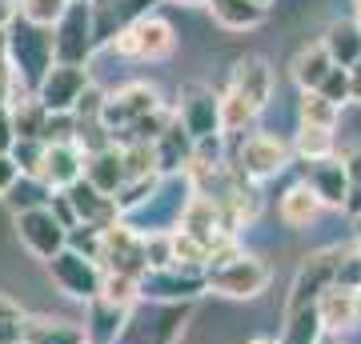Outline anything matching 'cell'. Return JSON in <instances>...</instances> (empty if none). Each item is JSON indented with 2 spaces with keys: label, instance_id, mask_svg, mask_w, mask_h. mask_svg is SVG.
<instances>
[{
  "label": "cell",
  "instance_id": "cell-44",
  "mask_svg": "<svg viewBox=\"0 0 361 344\" xmlns=\"http://www.w3.org/2000/svg\"><path fill=\"white\" fill-rule=\"evenodd\" d=\"M0 320H25V308L16 305L13 296H4V293H0Z\"/></svg>",
  "mask_w": 361,
  "mask_h": 344
},
{
  "label": "cell",
  "instance_id": "cell-43",
  "mask_svg": "<svg viewBox=\"0 0 361 344\" xmlns=\"http://www.w3.org/2000/svg\"><path fill=\"white\" fill-rule=\"evenodd\" d=\"M20 20V0H0V28H13Z\"/></svg>",
  "mask_w": 361,
  "mask_h": 344
},
{
  "label": "cell",
  "instance_id": "cell-51",
  "mask_svg": "<svg viewBox=\"0 0 361 344\" xmlns=\"http://www.w3.org/2000/svg\"><path fill=\"white\" fill-rule=\"evenodd\" d=\"M253 4H261V8H269V4H273V0H253Z\"/></svg>",
  "mask_w": 361,
  "mask_h": 344
},
{
  "label": "cell",
  "instance_id": "cell-36",
  "mask_svg": "<svg viewBox=\"0 0 361 344\" xmlns=\"http://www.w3.org/2000/svg\"><path fill=\"white\" fill-rule=\"evenodd\" d=\"M20 168V177L40 180V165H44V141H16L13 153H8Z\"/></svg>",
  "mask_w": 361,
  "mask_h": 344
},
{
  "label": "cell",
  "instance_id": "cell-28",
  "mask_svg": "<svg viewBox=\"0 0 361 344\" xmlns=\"http://www.w3.org/2000/svg\"><path fill=\"white\" fill-rule=\"evenodd\" d=\"M44 125H49V108L37 101V92H28V96L13 101L16 141H44Z\"/></svg>",
  "mask_w": 361,
  "mask_h": 344
},
{
  "label": "cell",
  "instance_id": "cell-12",
  "mask_svg": "<svg viewBox=\"0 0 361 344\" xmlns=\"http://www.w3.org/2000/svg\"><path fill=\"white\" fill-rule=\"evenodd\" d=\"M16 232H20V244H25L32 256H40L44 265H49L56 253L68 248V229L61 224V217L52 212V204L16 212Z\"/></svg>",
  "mask_w": 361,
  "mask_h": 344
},
{
  "label": "cell",
  "instance_id": "cell-13",
  "mask_svg": "<svg viewBox=\"0 0 361 344\" xmlns=\"http://www.w3.org/2000/svg\"><path fill=\"white\" fill-rule=\"evenodd\" d=\"M89 84L92 80L85 64H52L37 84V101L49 108V116H73V108Z\"/></svg>",
  "mask_w": 361,
  "mask_h": 344
},
{
  "label": "cell",
  "instance_id": "cell-17",
  "mask_svg": "<svg viewBox=\"0 0 361 344\" xmlns=\"http://www.w3.org/2000/svg\"><path fill=\"white\" fill-rule=\"evenodd\" d=\"M229 92H237V96L249 101L257 113H265V104H269V96H273L269 60H261V56H241L229 72Z\"/></svg>",
  "mask_w": 361,
  "mask_h": 344
},
{
  "label": "cell",
  "instance_id": "cell-16",
  "mask_svg": "<svg viewBox=\"0 0 361 344\" xmlns=\"http://www.w3.org/2000/svg\"><path fill=\"white\" fill-rule=\"evenodd\" d=\"M61 196L68 200V208H73L77 224L109 229V224H116V220H121V212H116V200H113V196H104V192H97L85 177H80L77 184H68V189L61 192Z\"/></svg>",
  "mask_w": 361,
  "mask_h": 344
},
{
  "label": "cell",
  "instance_id": "cell-40",
  "mask_svg": "<svg viewBox=\"0 0 361 344\" xmlns=\"http://www.w3.org/2000/svg\"><path fill=\"white\" fill-rule=\"evenodd\" d=\"M16 128H13V108H0V153H13Z\"/></svg>",
  "mask_w": 361,
  "mask_h": 344
},
{
  "label": "cell",
  "instance_id": "cell-23",
  "mask_svg": "<svg viewBox=\"0 0 361 344\" xmlns=\"http://www.w3.org/2000/svg\"><path fill=\"white\" fill-rule=\"evenodd\" d=\"M325 52L337 68H353L361 60V25L357 20H334L322 37Z\"/></svg>",
  "mask_w": 361,
  "mask_h": 344
},
{
  "label": "cell",
  "instance_id": "cell-46",
  "mask_svg": "<svg viewBox=\"0 0 361 344\" xmlns=\"http://www.w3.org/2000/svg\"><path fill=\"white\" fill-rule=\"evenodd\" d=\"M349 77H353V101H361V60L349 68Z\"/></svg>",
  "mask_w": 361,
  "mask_h": 344
},
{
  "label": "cell",
  "instance_id": "cell-49",
  "mask_svg": "<svg viewBox=\"0 0 361 344\" xmlns=\"http://www.w3.org/2000/svg\"><path fill=\"white\" fill-rule=\"evenodd\" d=\"M249 344H277V340H269V336H257V340H249Z\"/></svg>",
  "mask_w": 361,
  "mask_h": 344
},
{
  "label": "cell",
  "instance_id": "cell-20",
  "mask_svg": "<svg viewBox=\"0 0 361 344\" xmlns=\"http://www.w3.org/2000/svg\"><path fill=\"white\" fill-rule=\"evenodd\" d=\"M125 320H129V308L97 296V300H89V312H85V336H89V344H116L125 332Z\"/></svg>",
  "mask_w": 361,
  "mask_h": 344
},
{
  "label": "cell",
  "instance_id": "cell-48",
  "mask_svg": "<svg viewBox=\"0 0 361 344\" xmlns=\"http://www.w3.org/2000/svg\"><path fill=\"white\" fill-rule=\"evenodd\" d=\"M173 4H193V8H197V4H205V8H209V0H173Z\"/></svg>",
  "mask_w": 361,
  "mask_h": 344
},
{
  "label": "cell",
  "instance_id": "cell-11",
  "mask_svg": "<svg viewBox=\"0 0 361 344\" xmlns=\"http://www.w3.org/2000/svg\"><path fill=\"white\" fill-rule=\"evenodd\" d=\"M201 293H209L205 268H149L141 276V300H169V305H193Z\"/></svg>",
  "mask_w": 361,
  "mask_h": 344
},
{
  "label": "cell",
  "instance_id": "cell-25",
  "mask_svg": "<svg viewBox=\"0 0 361 344\" xmlns=\"http://www.w3.org/2000/svg\"><path fill=\"white\" fill-rule=\"evenodd\" d=\"M322 208L325 204L317 200V192L301 180V184H293V189L281 196V208H277V212H281V220L289 224V229H310L313 220L322 217Z\"/></svg>",
  "mask_w": 361,
  "mask_h": 344
},
{
  "label": "cell",
  "instance_id": "cell-24",
  "mask_svg": "<svg viewBox=\"0 0 361 344\" xmlns=\"http://www.w3.org/2000/svg\"><path fill=\"white\" fill-rule=\"evenodd\" d=\"M25 344H89V336H85V324H77V320L32 317L25 320Z\"/></svg>",
  "mask_w": 361,
  "mask_h": 344
},
{
  "label": "cell",
  "instance_id": "cell-18",
  "mask_svg": "<svg viewBox=\"0 0 361 344\" xmlns=\"http://www.w3.org/2000/svg\"><path fill=\"white\" fill-rule=\"evenodd\" d=\"M157 168H161V177H185L189 172V165H193L197 156V141L180 128L177 113H173V125L157 136Z\"/></svg>",
  "mask_w": 361,
  "mask_h": 344
},
{
  "label": "cell",
  "instance_id": "cell-2",
  "mask_svg": "<svg viewBox=\"0 0 361 344\" xmlns=\"http://www.w3.org/2000/svg\"><path fill=\"white\" fill-rule=\"evenodd\" d=\"M289 160H293V144L285 136H273V132H249V136H241L233 144V153H229V165L241 177H249L253 184L285 172Z\"/></svg>",
  "mask_w": 361,
  "mask_h": 344
},
{
  "label": "cell",
  "instance_id": "cell-52",
  "mask_svg": "<svg viewBox=\"0 0 361 344\" xmlns=\"http://www.w3.org/2000/svg\"><path fill=\"white\" fill-rule=\"evenodd\" d=\"M20 344H25V340H20Z\"/></svg>",
  "mask_w": 361,
  "mask_h": 344
},
{
  "label": "cell",
  "instance_id": "cell-1",
  "mask_svg": "<svg viewBox=\"0 0 361 344\" xmlns=\"http://www.w3.org/2000/svg\"><path fill=\"white\" fill-rule=\"evenodd\" d=\"M193 305H169V300H137L129 308L125 332L116 344H177Z\"/></svg>",
  "mask_w": 361,
  "mask_h": 344
},
{
  "label": "cell",
  "instance_id": "cell-31",
  "mask_svg": "<svg viewBox=\"0 0 361 344\" xmlns=\"http://www.w3.org/2000/svg\"><path fill=\"white\" fill-rule=\"evenodd\" d=\"M121 160H125V180H141V177H161L157 168V148L153 144H116Z\"/></svg>",
  "mask_w": 361,
  "mask_h": 344
},
{
  "label": "cell",
  "instance_id": "cell-26",
  "mask_svg": "<svg viewBox=\"0 0 361 344\" xmlns=\"http://www.w3.org/2000/svg\"><path fill=\"white\" fill-rule=\"evenodd\" d=\"M209 13H213V20L221 28H229V32H249V28H257L265 20L269 8H261L253 0H209Z\"/></svg>",
  "mask_w": 361,
  "mask_h": 344
},
{
  "label": "cell",
  "instance_id": "cell-7",
  "mask_svg": "<svg viewBox=\"0 0 361 344\" xmlns=\"http://www.w3.org/2000/svg\"><path fill=\"white\" fill-rule=\"evenodd\" d=\"M341 256H345V248H317V253H310L301 260V268L293 276V288H289V300H285V317H293L301 308H313L325 288H334Z\"/></svg>",
  "mask_w": 361,
  "mask_h": 344
},
{
  "label": "cell",
  "instance_id": "cell-15",
  "mask_svg": "<svg viewBox=\"0 0 361 344\" xmlns=\"http://www.w3.org/2000/svg\"><path fill=\"white\" fill-rule=\"evenodd\" d=\"M85 177V148L77 141L44 144V165H40V184L49 192H65Z\"/></svg>",
  "mask_w": 361,
  "mask_h": 344
},
{
  "label": "cell",
  "instance_id": "cell-8",
  "mask_svg": "<svg viewBox=\"0 0 361 344\" xmlns=\"http://www.w3.org/2000/svg\"><path fill=\"white\" fill-rule=\"evenodd\" d=\"M101 272H113V276H133L141 281L149 272V253H145V232H137L129 220H116L109 224L101 236Z\"/></svg>",
  "mask_w": 361,
  "mask_h": 344
},
{
  "label": "cell",
  "instance_id": "cell-6",
  "mask_svg": "<svg viewBox=\"0 0 361 344\" xmlns=\"http://www.w3.org/2000/svg\"><path fill=\"white\" fill-rule=\"evenodd\" d=\"M205 281H209V293H221L229 300H253V296H261L269 288V265L261 256L237 253L225 265L205 268Z\"/></svg>",
  "mask_w": 361,
  "mask_h": 344
},
{
  "label": "cell",
  "instance_id": "cell-10",
  "mask_svg": "<svg viewBox=\"0 0 361 344\" xmlns=\"http://www.w3.org/2000/svg\"><path fill=\"white\" fill-rule=\"evenodd\" d=\"M177 120L193 141H213L225 136L221 128V92H213L209 84H185L177 92Z\"/></svg>",
  "mask_w": 361,
  "mask_h": 344
},
{
  "label": "cell",
  "instance_id": "cell-41",
  "mask_svg": "<svg viewBox=\"0 0 361 344\" xmlns=\"http://www.w3.org/2000/svg\"><path fill=\"white\" fill-rule=\"evenodd\" d=\"M341 165H345V177H349V189L361 184V144H353L345 156H341Z\"/></svg>",
  "mask_w": 361,
  "mask_h": 344
},
{
  "label": "cell",
  "instance_id": "cell-47",
  "mask_svg": "<svg viewBox=\"0 0 361 344\" xmlns=\"http://www.w3.org/2000/svg\"><path fill=\"white\" fill-rule=\"evenodd\" d=\"M0 60H8V28H0Z\"/></svg>",
  "mask_w": 361,
  "mask_h": 344
},
{
  "label": "cell",
  "instance_id": "cell-33",
  "mask_svg": "<svg viewBox=\"0 0 361 344\" xmlns=\"http://www.w3.org/2000/svg\"><path fill=\"white\" fill-rule=\"evenodd\" d=\"M73 0H20V20L37 28H52Z\"/></svg>",
  "mask_w": 361,
  "mask_h": 344
},
{
  "label": "cell",
  "instance_id": "cell-27",
  "mask_svg": "<svg viewBox=\"0 0 361 344\" xmlns=\"http://www.w3.org/2000/svg\"><path fill=\"white\" fill-rule=\"evenodd\" d=\"M329 68H334V60H329L325 44H305V49L297 52V60H293L297 89H301V92H313L325 77H329Z\"/></svg>",
  "mask_w": 361,
  "mask_h": 344
},
{
  "label": "cell",
  "instance_id": "cell-14",
  "mask_svg": "<svg viewBox=\"0 0 361 344\" xmlns=\"http://www.w3.org/2000/svg\"><path fill=\"white\" fill-rule=\"evenodd\" d=\"M49 272H52V281H56V288H61L65 296H73V300H85V305H89V300L101 296V281H104L101 265L89 260V256L73 253V248L52 256Z\"/></svg>",
  "mask_w": 361,
  "mask_h": 344
},
{
  "label": "cell",
  "instance_id": "cell-9",
  "mask_svg": "<svg viewBox=\"0 0 361 344\" xmlns=\"http://www.w3.org/2000/svg\"><path fill=\"white\" fill-rule=\"evenodd\" d=\"M157 108H161V92H157V84H149V80H129V84H121L116 92L104 96L101 125L109 128V136H121L125 128H133L141 116L157 113Z\"/></svg>",
  "mask_w": 361,
  "mask_h": 344
},
{
  "label": "cell",
  "instance_id": "cell-21",
  "mask_svg": "<svg viewBox=\"0 0 361 344\" xmlns=\"http://www.w3.org/2000/svg\"><path fill=\"white\" fill-rule=\"evenodd\" d=\"M305 184L317 192V200H322L325 208H345V200H349V177H345V165H341V160L329 156V160L310 165Z\"/></svg>",
  "mask_w": 361,
  "mask_h": 344
},
{
  "label": "cell",
  "instance_id": "cell-37",
  "mask_svg": "<svg viewBox=\"0 0 361 344\" xmlns=\"http://www.w3.org/2000/svg\"><path fill=\"white\" fill-rule=\"evenodd\" d=\"M101 236H104V229L77 224V229H68V248L80 256H89V260H101Z\"/></svg>",
  "mask_w": 361,
  "mask_h": 344
},
{
  "label": "cell",
  "instance_id": "cell-30",
  "mask_svg": "<svg viewBox=\"0 0 361 344\" xmlns=\"http://www.w3.org/2000/svg\"><path fill=\"white\" fill-rule=\"evenodd\" d=\"M322 317H317V305L313 308H301L293 317H285V332L277 344H317L322 340Z\"/></svg>",
  "mask_w": 361,
  "mask_h": 344
},
{
  "label": "cell",
  "instance_id": "cell-22",
  "mask_svg": "<svg viewBox=\"0 0 361 344\" xmlns=\"http://www.w3.org/2000/svg\"><path fill=\"white\" fill-rule=\"evenodd\" d=\"M85 180H89L97 192H104V196H116L121 184H125V160H121V148L109 144V148H101V153L85 156Z\"/></svg>",
  "mask_w": 361,
  "mask_h": 344
},
{
  "label": "cell",
  "instance_id": "cell-42",
  "mask_svg": "<svg viewBox=\"0 0 361 344\" xmlns=\"http://www.w3.org/2000/svg\"><path fill=\"white\" fill-rule=\"evenodd\" d=\"M25 320H0V344H20L25 340Z\"/></svg>",
  "mask_w": 361,
  "mask_h": 344
},
{
  "label": "cell",
  "instance_id": "cell-5",
  "mask_svg": "<svg viewBox=\"0 0 361 344\" xmlns=\"http://www.w3.org/2000/svg\"><path fill=\"white\" fill-rule=\"evenodd\" d=\"M109 49L116 56H125V60H165L169 52L177 49V32H173V25H169L165 16L145 13L121 37H113Z\"/></svg>",
  "mask_w": 361,
  "mask_h": 344
},
{
  "label": "cell",
  "instance_id": "cell-29",
  "mask_svg": "<svg viewBox=\"0 0 361 344\" xmlns=\"http://www.w3.org/2000/svg\"><path fill=\"white\" fill-rule=\"evenodd\" d=\"M337 148L334 141V128H313V125H301V132H297L293 141V153L301 156V160H310V165H317V160H329Z\"/></svg>",
  "mask_w": 361,
  "mask_h": 344
},
{
  "label": "cell",
  "instance_id": "cell-38",
  "mask_svg": "<svg viewBox=\"0 0 361 344\" xmlns=\"http://www.w3.org/2000/svg\"><path fill=\"white\" fill-rule=\"evenodd\" d=\"M104 96H109V92H101L97 84H89V89H85V96L77 101V108H73V120H77V125H92V120H101Z\"/></svg>",
  "mask_w": 361,
  "mask_h": 344
},
{
  "label": "cell",
  "instance_id": "cell-34",
  "mask_svg": "<svg viewBox=\"0 0 361 344\" xmlns=\"http://www.w3.org/2000/svg\"><path fill=\"white\" fill-rule=\"evenodd\" d=\"M49 196H52V192L44 189L40 180H32V177H20V180L13 184V192L4 196V200L13 204L16 212H28V208H40V204H49Z\"/></svg>",
  "mask_w": 361,
  "mask_h": 344
},
{
  "label": "cell",
  "instance_id": "cell-3",
  "mask_svg": "<svg viewBox=\"0 0 361 344\" xmlns=\"http://www.w3.org/2000/svg\"><path fill=\"white\" fill-rule=\"evenodd\" d=\"M8 64H13L16 80L28 92H37L40 77L52 68V28H37L16 20L8 28Z\"/></svg>",
  "mask_w": 361,
  "mask_h": 344
},
{
  "label": "cell",
  "instance_id": "cell-45",
  "mask_svg": "<svg viewBox=\"0 0 361 344\" xmlns=\"http://www.w3.org/2000/svg\"><path fill=\"white\" fill-rule=\"evenodd\" d=\"M345 212H349V217H357V220H361V184H353V189H349Z\"/></svg>",
  "mask_w": 361,
  "mask_h": 344
},
{
  "label": "cell",
  "instance_id": "cell-35",
  "mask_svg": "<svg viewBox=\"0 0 361 344\" xmlns=\"http://www.w3.org/2000/svg\"><path fill=\"white\" fill-rule=\"evenodd\" d=\"M313 92H322L325 101L337 104V108L349 104V101H353V77H349V68H337V64H334V68H329V77H325Z\"/></svg>",
  "mask_w": 361,
  "mask_h": 344
},
{
  "label": "cell",
  "instance_id": "cell-39",
  "mask_svg": "<svg viewBox=\"0 0 361 344\" xmlns=\"http://www.w3.org/2000/svg\"><path fill=\"white\" fill-rule=\"evenodd\" d=\"M16 180H20V168H16V160H13L8 153H0V196H8Z\"/></svg>",
  "mask_w": 361,
  "mask_h": 344
},
{
  "label": "cell",
  "instance_id": "cell-32",
  "mask_svg": "<svg viewBox=\"0 0 361 344\" xmlns=\"http://www.w3.org/2000/svg\"><path fill=\"white\" fill-rule=\"evenodd\" d=\"M337 104H329L322 92H301V104H297V116L301 125H313V128H337Z\"/></svg>",
  "mask_w": 361,
  "mask_h": 344
},
{
  "label": "cell",
  "instance_id": "cell-50",
  "mask_svg": "<svg viewBox=\"0 0 361 344\" xmlns=\"http://www.w3.org/2000/svg\"><path fill=\"white\" fill-rule=\"evenodd\" d=\"M353 253H357V260H361V236H357V244H353Z\"/></svg>",
  "mask_w": 361,
  "mask_h": 344
},
{
  "label": "cell",
  "instance_id": "cell-19",
  "mask_svg": "<svg viewBox=\"0 0 361 344\" xmlns=\"http://www.w3.org/2000/svg\"><path fill=\"white\" fill-rule=\"evenodd\" d=\"M317 317H322V329L329 332H353L361 324V293L353 288H325L317 296Z\"/></svg>",
  "mask_w": 361,
  "mask_h": 344
},
{
  "label": "cell",
  "instance_id": "cell-4",
  "mask_svg": "<svg viewBox=\"0 0 361 344\" xmlns=\"http://www.w3.org/2000/svg\"><path fill=\"white\" fill-rule=\"evenodd\" d=\"M97 49V28H92V0H73L65 16L52 25V64H85Z\"/></svg>",
  "mask_w": 361,
  "mask_h": 344
}]
</instances>
